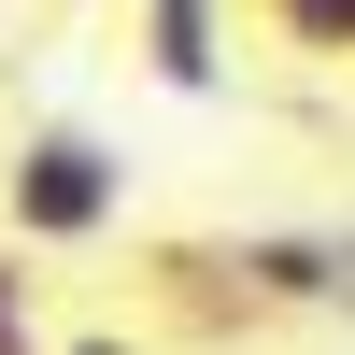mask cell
<instances>
[{
  "label": "cell",
  "mask_w": 355,
  "mask_h": 355,
  "mask_svg": "<svg viewBox=\"0 0 355 355\" xmlns=\"http://www.w3.org/2000/svg\"><path fill=\"white\" fill-rule=\"evenodd\" d=\"M227 270H242L256 313H327V299H355V242H341V227H242Z\"/></svg>",
  "instance_id": "cell-2"
},
{
  "label": "cell",
  "mask_w": 355,
  "mask_h": 355,
  "mask_svg": "<svg viewBox=\"0 0 355 355\" xmlns=\"http://www.w3.org/2000/svg\"><path fill=\"white\" fill-rule=\"evenodd\" d=\"M142 71L171 100H214L227 85V0H142Z\"/></svg>",
  "instance_id": "cell-3"
},
{
  "label": "cell",
  "mask_w": 355,
  "mask_h": 355,
  "mask_svg": "<svg viewBox=\"0 0 355 355\" xmlns=\"http://www.w3.org/2000/svg\"><path fill=\"white\" fill-rule=\"evenodd\" d=\"M114 214H128V171H114V142H85V128H15L0 142V227L15 242H114Z\"/></svg>",
  "instance_id": "cell-1"
},
{
  "label": "cell",
  "mask_w": 355,
  "mask_h": 355,
  "mask_svg": "<svg viewBox=\"0 0 355 355\" xmlns=\"http://www.w3.org/2000/svg\"><path fill=\"white\" fill-rule=\"evenodd\" d=\"M0 355H57L43 327H28V284H15V256H0Z\"/></svg>",
  "instance_id": "cell-5"
},
{
  "label": "cell",
  "mask_w": 355,
  "mask_h": 355,
  "mask_svg": "<svg viewBox=\"0 0 355 355\" xmlns=\"http://www.w3.org/2000/svg\"><path fill=\"white\" fill-rule=\"evenodd\" d=\"M57 355H142V341L128 327H85V341H57Z\"/></svg>",
  "instance_id": "cell-6"
},
{
  "label": "cell",
  "mask_w": 355,
  "mask_h": 355,
  "mask_svg": "<svg viewBox=\"0 0 355 355\" xmlns=\"http://www.w3.org/2000/svg\"><path fill=\"white\" fill-rule=\"evenodd\" d=\"M256 15L284 43H313V57H355V0H256Z\"/></svg>",
  "instance_id": "cell-4"
}]
</instances>
